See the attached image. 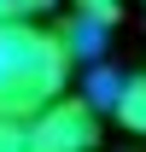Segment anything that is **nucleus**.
Instances as JSON below:
<instances>
[{
    "mask_svg": "<svg viewBox=\"0 0 146 152\" xmlns=\"http://www.w3.org/2000/svg\"><path fill=\"white\" fill-rule=\"evenodd\" d=\"M99 134H105L99 99H88V94L58 88L47 105L29 111V146L35 152H88V146H99Z\"/></svg>",
    "mask_w": 146,
    "mask_h": 152,
    "instance_id": "obj_2",
    "label": "nucleus"
},
{
    "mask_svg": "<svg viewBox=\"0 0 146 152\" xmlns=\"http://www.w3.org/2000/svg\"><path fill=\"white\" fill-rule=\"evenodd\" d=\"M76 58L58 29H35V23H0V117H23L70 82Z\"/></svg>",
    "mask_w": 146,
    "mask_h": 152,
    "instance_id": "obj_1",
    "label": "nucleus"
},
{
    "mask_svg": "<svg viewBox=\"0 0 146 152\" xmlns=\"http://www.w3.org/2000/svg\"><path fill=\"white\" fill-rule=\"evenodd\" d=\"M0 152H29V123L23 117H0Z\"/></svg>",
    "mask_w": 146,
    "mask_h": 152,
    "instance_id": "obj_5",
    "label": "nucleus"
},
{
    "mask_svg": "<svg viewBox=\"0 0 146 152\" xmlns=\"http://www.w3.org/2000/svg\"><path fill=\"white\" fill-rule=\"evenodd\" d=\"M58 0H0V23H41Z\"/></svg>",
    "mask_w": 146,
    "mask_h": 152,
    "instance_id": "obj_4",
    "label": "nucleus"
},
{
    "mask_svg": "<svg viewBox=\"0 0 146 152\" xmlns=\"http://www.w3.org/2000/svg\"><path fill=\"white\" fill-rule=\"evenodd\" d=\"M105 105H111V123H123L128 134H146V76H123Z\"/></svg>",
    "mask_w": 146,
    "mask_h": 152,
    "instance_id": "obj_3",
    "label": "nucleus"
}]
</instances>
